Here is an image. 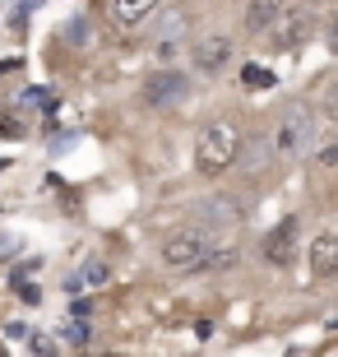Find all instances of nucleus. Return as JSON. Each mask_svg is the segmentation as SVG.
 I'll use <instances>...</instances> for the list:
<instances>
[{
	"label": "nucleus",
	"instance_id": "11",
	"mask_svg": "<svg viewBox=\"0 0 338 357\" xmlns=\"http://www.w3.org/2000/svg\"><path fill=\"white\" fill-rule=\"evenodd\" d=\"M158 5H162V0H107V10H112V19H116L121 28L144 24L148 14H158Z\"/></svg>",
	"mask_w": 338,
	"mask_h": 357
},
{
	"label": "nucleus",
	"instance_id": "13",
	"mask_svg": "<svg viewBox=\"0 0 338 357\" xmlns=\"http://www.w3.org/2000/svg\"><path fill=\"white\" fill-rule=\"evenodd\" d=\"M107 283H112V265H107V260H84V269L70 274V292H79V288H107Z\"/></svg>",
	"mask_w": 338,
	"mask_h": 357
},
{
	"label": "nucleus",
	"instance_id": "7",
	"mask_svg": "<svg viewBox=\"0 0 338 357\" xmlns=\"http://www.w3.org/2000/svg\"><path fill=\"white\" fill-rule=\"evenodd\" d=\"M311 33V14L306 10H283L278 14V24L269 28V47L273 52H297L301 42Z\"/></svg>",
	"mask_w": 338,
	"mask_h": 357
},
{
	"label": "nucleus",
	"instance_id": "18",
	"mask_svg": "<svg viewBox=\"0 0 338 357\" xmlns=\"http://www.w3.org/2000/svg\"><path fill=\"white\" fill-rule=\"evenodd\" d=\"M236 265V246H227V251H218L213 246V260H208V269H232Z\"/></svg>",
	"mask_w": 338,
	"mask_h": 357
},
{
	"label": "nucleus",
	"instance_id": "14",
	"mask_svg": "<svg viewBox=\"0 0 338 357\" xmlns=\"http://www.w3.org/2000/svg\"><path fill=\"white\" fill-rule=\"evenodd\" d=\"M181 28H185V14L181 10H167V19H162V24H158V33H153V47L162 56L176 52V33H181Z\"/></svg>",
	"mask_w": 338,
	"mask_h": 357
},
{
	"label": "nucleus",
	"instance_id": "3",
	"mask_svg": "<svg viewBox=\"0 0 338 357\" xmlns=\"http://www.w3.org/2000/svg\"><path fill=\"white\" fill-rule=\"evenodd\" d=\"M315 144V112L311 107H283V116H278V130H273V149L278 153H287V158H297V153H306V149Z\"/></svg>",
	"mask_w": 338,
	"mask_h": 357
},
{
	"label": "nucleus",
	"instance_id": "22",
	"mask_svg": "<svg viewBox=\"0 0 338 357\" xmlns=\"http://www.w3.org/2000/svg\"><path fill=\"white\" fill-rule=\"evenodd\" d=\"M329 52L338 56V14H334V19H329Z\"/></svg>",
	"mask_w": 338,
	"mask_h": 357
},
{
	"label": "nucleus",
	"instance_id": "9",
	"mask_svg": "<svg viewBox=\"0 0 338 357\" xmlns=\"http://www.w3.org/2000/svg\"><path fill=\"white\" fill-rule=\"evenodd\" d=\"M311 274L320 283H334L338 278V232H315L311 241Z\"/></svg>",
	"mask_w": 338,
	"mask_h": 357
},
{
	"label": "nucleus",
	"instance_id": "15",
	"mask_svg": "<svg viewBox=\"0 0 338 357\" xmlns=\"http://www.w3.org/2000/svg\"><path fill=\"white\" fill-rule=\"evenodd\" d=\"M241 89H273V75L264 66H246L241 70Z\"/></svg>",
	"mask_w": 338,
	"mask_h": 357
},
{
	"label": "nucleus",
	"instance_id": "5",
	"mask_svg": "<svg viewBox=\"0 0 338 357\" xmlns=\"http://www.w3.org/2000/svg\"><path fill=\"white\" fill-rule=\"evenodd\" d=\"M185 98H190V79H185L181 70H158V75L144 79V102L153 107V112H171Z\"/></svg>",
	"mask_w": 338,
	"mask_h": 357
},
{
	"label": "nucleus",
	"instance_id": "1",
	"mask_svg": "<svg viewBox=\"0 0 338 357\" xmlns=\"http://www.w3.org/2000/svg\"><path fill=\"white\" fill-rule=\"evenodd\" d=\"M241 158V130H236V121H208L204 130L195 139V167L199 176H222L227 167H236Z\"/></svg>",
	"mask_w": 338,
	"mask_h": 357
},
{
	"label": "nucleus",
	"instance_id": "2",
	"mask_svg": "<svg viewBox=\"0 0 338 357\" xmlns=\"http://www.w3.org/2000/svg\"><path fill=\"white\" fill-rule=\"evenodd\" d=\"M208 260H213V241L199 227H181L162 241V265L171 274H199V269H208Z\"/></svg>",
	"mask_w": 338,
	"mask_h": 357
},
{
	"label": "nucleus",
	"instance_id": "6",
	"mask_svg": "<svg viewBox=\"0 0 338 357\" xmlns=\"http://www.w3.org/2000/svg\"><path fill=\"white\" fill-rule=\"evenodd\" d=\"M190 61H195L199 75H222V66L232 61V38H222V33H204V38H195Z\"/></svg>",
	"mask_w": 338,
	"mask_h": 357
},
{
	"label": "nucleus",
	"instance_id": "23",
	"mask_svg": "<svg viewBox=\"0 0 338 357\" xmlns=\"http://www.w3.org/2000/svg\"><path fill=\"white\" fill-rule=\"evenodd\" d=\"M19 251V237H0V255H14Z\"/></svg>",
	"mask_w": 338,
	"mask_h": 357
},
{
	"label": "nucleus",
	"instance_id": "17",
	"mask_svg": "<svg viewBox=\"0 0 338 357\" xmlns=\"http://www.w3.org/2000/svg\"><path fill=\"white\" fill-rule=\"evenodd\" d=\"M61 334H66V344H75V348H89V325H84V320H70V325H66Z\"/></svg>",
	"mask_w": 338,
	"mask_h": 357
},
{
	"label": "nucleus",
	"instance_id": "19",
	"mask_svg": "<svg viewBox=\"0 0 338 357\" xmlns=\"http://www.w3.org/2000/svg\"><path fill=\"white\" fill-rule=\"evenodd\" d=\"M315 162L320 167H338V139H329L325 149H315Z\"/></svg>",
	"mask_w": 338,
	"mask_h": 357
},
{
	"label": "nucleus",
	"instance_id": "24",
	"mask_svg": "<svg viewBox=\"0 0 338 357\" xmlns=\"http://www.w3.org/2000/svg\"><path fill=\"white\" fill-rule=\"evenodd\" d=\"M0 357H5V353H0Z\"/></svg>",
	"mask_w": 338,
	"mask_h": 357
},
{
	"label": "nucleus",
	"instance_id": "21",
	"mask_svg": "<svg viewBox=\"0 0 338 357\" xmlns=\"http://www.w3.org/2000/svg\"><path fill=\"white\" fill-rule=\"evenodd\" d=\"M33 357H56V344L52 339H38V344H33Z\"/></svg>",
	"mask_w": 338,
	"mask_h": 357
},
{
	"label": "nucleus",
	"instance_id": "20",
	"mask_svg": "<svg viewBox=\"0 0 338 357\" xmlns=\"http://www.w3.org/2000/svg\"><path fill=\"white\" fill-rule=\"evenodd\" d=\"M325 116H329V121H338V79L329 84V93H325Z\"/></svg>",
	"mask_w": 338,
	"mask_h": 357
},
{
	"label": "nucleus",
	"instance_id": "10",
	"mask_svg": "<svg viewBox=\"0 0 338 357\" xmlns=\"http://www.w3.org/2000/svg\"><path fill=\"white\" fill-rule=\"evenodd\" d=\"M287 10V0H246V33H269L278 24V14Z\"/></svg>",
	"mask_w": 338,
	"mask_h": 357
},
{
	"label": "nucleus",
	"instance_id": "16",
	"mask_svg": "<svg viewBox=\"0 0 338 357\" xmlns=\"http://www.w3.org/2000/svg\"><path fill=\"white\" fill-rule=\"evenodd\" d=\"M66 42H70V47H89V42H93V28H89V19H70V28H66Z\"/></svg>",
	"mask_w": 338,
	"mask_h": 357
},
{
	"label": "nucleus",
	"instance_id": "4",
	"mask_svg": "<svg viewBox=\"0 0 338 357\" xmlns=\"http://www.w3.org/2000/svg\"><path fill=\"white\" fill-rule=\"evenodd\" d=\"M297 246H301V223L297 218H283L278 227H269L260 237V260L273 265V269H287L297 260Z\"/></svg>",
	"mask_w": 338,
	"mask_h": 357
},
{
	"label": "nucleus",
	"instance_id": "8",
	"mask_svg": "<svg viewBox=\"0 0 338 357\" xmlns=\"http://www.w3.org/2000/svg\"><path fill=\"white\" fill-rule=\"evenodd\" d=\"M241 223V209H236L232 199H222V195H213V199H204V204H195V227L199 232H222V227H236Z\"/></svg>",
	"mask_w": 338,
	"mask_h": 357
},
{
	"label": "nucleus",
	"instance_id": "12",
	"mask_svg": "<svg viewBox=\"0 0 338 357\" xmlns=\"http://www.w3.org/2000/svg\"><path fill=\"white\" fill-rule=\"evenodd\" d=\"M269 149H273V139H264V135H255L250 144L241 139V158H236V162H241L250 176H260L264 167H269Z\"/></svg>",
	"mask_w": 338,
	"mask_h": 357
}]
</instances>
